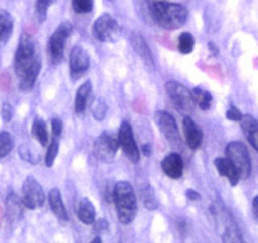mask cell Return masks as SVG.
<instances>
[{
    "instance_id": "obj_1",
    "label": "cell",
    "mask_w": 258,
    "mask_h": 243,
    "mask_svg": "<svg viewBox=\"0 0 258 243\" xmlns=\"http://www.w3.org/2000/svg\"><path fill=\"white\" fill-rule=\"evenodd\" d=\"M14 69L21 90H31L41 71V59L37 56L34 42L31 37L23 36L21 38L14 57Z\"/></svg>"
},
{
    "instance_id": "obj_2",
    "label": "cell",
    "mask_w": 258,
    "mask_h": 243,
    "mask_svg": "<svg viewBox=\"0 0 258 243\" xmlns=\"http://www.w3.org/2000/svg\"><path fill=\"white\" fill-rule=\"evenodd\" d=\"M151 14L156 23L167 31L181 28L187 19V9L181 4L168 2H153Z\"/></svg>"
},
{
    "instance_id": "obj_3",
    "label": "cell",
    "mask_w": 258,
    "mask_h": 243,
    "mask_svg": "<svg viewBox=\"0 0 258 243\" xmlns=\"http://www.w3.org/2000/svg\"><path fill=\"white\" fill-rule=\"evenodd\" d=\"M113 202L115 204L118 219L121 224H129L137 214V198L135 189L128 181L116 183L113 190Z\"/></svg>"
},
{
    "instance_id": "obj_4",
    "label": "cell",
    "mask_w": 258,
    "mask_h": 243,
    "mask_svg": "<svg viewBox=\"0 0 258 243\" xmlns=\"http://www.w3.org/2000/svg\"><path fill=\"white\" fill-rule=\"evenodd\" d=\"M210 213L214 220L215 230L223 242H242V234L234 217L222 203H213L210 207Z\"/></svg>"
},
{
    "instance_id": "obj_5",
    "label": "cell",
    "mask_w": 258,
    "mask_h": 243,
    "mask_svg": "<svg viewBox=\"0 0 258 243\" xmlns=\"http://www.w3.org/2000/svg\"><path fill=\"white\" fill-rule=\"evenodd\" d=\"M225 156L235 166L240 180H247L252 172V162H250L249 153H248L244 143H242L240 141L230 142L225 148Z\"/></svg>"
},
{
    "instance_id": "obj_6",
    "label": "cell",
    "mask_w": 258,
    "mask_h": 243,
    "mask_svg": "<svg viewBox=\"0 0 258 243\" xmlns=\"http://www.w3.org/2000/svg\"><path fill=\"white\" fill-rule=\"evenodd\" d=\"M165 89L176 110L181 111V113H190L194 110L195 100H194L192 93L186 86L177 81L171 80L167 81Z\"/></svg>"
},
{
    "instance_id": "obj_7",
    "label": "cell",
    "mask_w": 258,
    "mask_h": 243,
    "mask_svg": "<svg viewBox=\"0 0 258 243\" xmlns=\"http://www.w3.org/2000/svg\"><path fill=\"white\" fill-rule=\"evenodd\" d=\"M155 123L160 132L162 133L163 137L167 140L168 143L173 147H180L181 146V137L178 132L176 120L170 113L165 110H158L155 113Z\"/></svg>"
},
{
    "instance_id": "obj_8",
    "label": "cell",
    "mask_w": 258,
    "mask_h": 243,
    "mask_svg": "<svg viewBox=\"0 0 258 243\" xmlns=\"http://www.w3.org/2000/svg\"><path fill=\"white\" fill-rule=\"evenodd\" d=\"M71 32H73V26L69 22H63L57 27L56 31L51 36L48 42V52L51 56L52 63L58 64L63 57L64 52V44H66V39L70 37Z\"/></svg>"
},
{
    "instance_id": "obj_9",
    "label": "cell",
    "mask_w": 258,
    "mask_h": 243,
    "mask_svg": "<svg viewBox=\"0 0 258 243\" xmlns=\"http://www.w3.org/2000/svg\"><path fill=\"white\" fill-rule=\"evenodd\" d=\"M22 200H23L24 207L28 208V209L41 208L43 205L44 200H46L43 188L32 176H28L24 180L23 187H22Z\"/></svg>"
},
{
    "instance_id": "obj_10",
    "label": "cell",
    "mask_w": 258,
    "mask_h": 243,
    "mask_svg": "<svg viewBox=\"0 0 258 243\" xmlns=\"http://www.w3.org/2000/svg\"><path fill=\"white\" fill-rule=\"evenodd\" d=\"M93 33L98 41L114 42L119 34V26L113 17L103 14L94 23Z\"/></svg>"
},
{
    "instance_id": "obj_11",
    "label": "cell",
    "mask_w": 258,
    "mask_h": 243,
    "mask_svg": "<svg viewBox=\"0 0 258 243\" xmlns=\"http://www.w3.org/2000/svg\"><path fill=\"white\" fill-rule=\"evenodd\" d=\"M118 142L131 162L137 163L140 161V150H138V146L136 145L132 127H131L129 122L124 120L121 123L118 133Z\"/></svg>"
},
{
    "instance_id": "obj_12",
    "label": "cell",
    "mask_w": 258,
    "mask_h": 243,
    "mask_svg": "<svg viewBox=\"0 0 258 243\" xmlns=\"http://www.w3.org/2000/svg\"><path fill=\"white\" fill-rule=\"evenodd\" d=\"M118 148V140L106 135V133L99 136L94 142V153H95L98 160L104 161V162H110L115 157Z\"/></svg>"
},
{
    "instance_id": "obj_13",
    "label": "cell",
    "mask_w": 258,
    "mask_h": 243,
    "mask_svg": "<svg viewBox=\"0 0 258 243\" xmlns=\"http://www.w3.org/2000/svg\"><path fill=\"white\" fill-rule=\"evenodd\" d=\"M90 66V57L81 46H75L70 53V74L73 80H79Z\"/></svg>"
},
{
    "instance_id": "obj_14",
    "label": "cell",
    "mask_w": 258,
    "mask_h": 243,
    "mask_svg": "<svg viewBox=\"0 0 258 243\" xmlns=\"http://www.w3.org/2000/svg\"><path fill=\"white\" fill-rule=\"evenodd\" d=\"M183 135H185L186 143L191 150H198L203 143V132L197 123L190 118V116H185L182 123Z\"/></svg>"
},
{
    "instance_id": "obj_15",
    "label": "cell",
    "mask_w": 258,
    "mask_h": 243,
    "mask_svg": "<svg viewBox=\"0 0 258 243\" xmlns=\"http://www.w3.org/2000/svg\"><path fill=\"white\" fill-rule=\"evenodd\" d=\"M129 41H131V44H132L136 53L143 59V63H145L148 68H153V66H155V63H153L152 52H151L150 47H148L147 42L143 38L142 34L138 33V32H133V33L131 34Z\"/></svg>"
},
{
    "instance_id": "obj_16",
    "label": "cell",
    "mask_w": 258,
    "mask_h": 243,
    "mask_svg": "<svg viewBox=\"0 0 258 243\" xmlns=\"http://www.w3.org/2000/svg\"><path fill=\"white\" fill-rule=\"evenodd\" d=\"M162 171L170 178H180L183 172V162L182 158L177 153H170L166 156L161 162Z\"/></svg>"
},
{
    "instance_id": "obj_17",
    "label": "cell",
    "mask_w": 258,
    "mask_h": 243,
    "mask_svg": "<svg viewBox=\"0 0 258 243\" xmlns=\"http://www.w3.org/2000/svg\"><path fill=\"white\" fill-rule=\"evenodd\" d=\"M240 127H242L243 133H244L245 138L248 142L252 145L258 152V120L252 116L250 114H245L243 115L242 120H240Z\"/></svg>"
},
{
    "instance_id": "obj_18",
    "label": "cell",
    "mask_w": 258,
    "mask_h": 243,
    "mask_svg": "<svg viewBox=\"0 0 258 243\" xmlns=\"http://www.w3.org/2000/svg\"><path fill=\"white\" fill-rule=\"evenodd\" d=\"M214 165L215 167H217L219 175L223 176V177H227L228 181L230 183V185L235 187V185L239 183V173H238L237 168H235V166L233 165L232 161H230L229 158L218 157L217 160L214 161Z\"/></svg>"
},
{
    "instance_id": "obj_19",
    "label": "cell",
    "mask_w": 258,
    "mask_h": 243,
    "mask_svg": "<svg viewBox=\"0 0 258 243\" xmlns=\"http://www.w3.org/2000/svg\"><path fill=\"white\" fill-rule=\"evenodd\" d=\"M48 202L53 214L56 215L61 222H68L69 219L68 212H66V208H64L63 205L61 192H59L57 188H53V189H51V192L48 193Z\"/></svg>"
},
{
    "instance_id": "obj_20",
    "label": "cell",
    "mask_w": 258,
    "mask_h": 243,
    "mask_svg": "<svg viewBox=\"0 0 258 243\" xmlns=\"http://www.w3.org/2000/svg\"><path fill=\"white\" fill-rule=\"evenodd\" d=\"M91 91H93V85L90 81H85L76 91L75 96V111L78 114H83L88 108L89 99H90Z\"/></svg>"
},
{
    "instance_id": "obj_21",
    "label": "cell",
    "mask_w": 258,
    "mask_h": 243,
    "mask_svg": "<svg viewBox=\"0 0 258 243\" xmlns=\"http://www.w3.org/2000/svg\"><path fill=\"white\" fill-rule=\"evenodd\" d=\"M7 218L11 222L19 220V218L23 214V200L19 199L14 193H11L7 198Z\"/></svg>"
},
{
    "instance_id": "obj_22",
    "label": "cell",
    "mask_w": 258,
    "mask_h": 243,
    "mask_svg": "<svg viewBox=\"0 0 258 243\" xmlns=\"http://www.w3.org/2000/svg\"><path fill=\"white\" fill-rule=\"evenodd\" d=\"M95 208H94L93 203L88 198H84V199L79 202L78 217L84 224H93L95 222Z\"/></svg>"
},
{
    "instance_id": "obj_23",
    "label": "cell",
    "mask_w": 258,
    "mask_h": 243,
    "mask_svg": "<svg viewBox=\"0 0 258 243\" xmlns=\"http://www.w3.org/2000/svg\"><path fill=\"white\" fill-rule=\"evenodd\" d=\"M13 32V18L6 11H0V44L6 43Z\"/></svg>"
},
{
    "instance_id": "obj_24",
    "label": "cell",
    "mask_w": 258,
    "mask_h": 243,
    "mask_svg": "<svg viewBox=\"0 0 258 243\" xmlns=\"http://www.w3.org/2000/svg\"><path fill=\"white\" fill-rule=\"evenodd\" d=\"M140 197H141V200H142L143 205H145L148 210H155L158 208V202H157V198H156L155 192H153L152 187H151L150 184H147V183L141 185Z\"/></svg>"
},
{
    "instance_id": "obj_25",
    "label": "cell",
    "mask_w": 258,
    "mask_h": 243,
    "mask_svg": "<svg viewBox=\"0 0 258 243\" xmlns=\"http://www.w3.org/2000/svg\"><path fill=\"white\" fill-rule=\"evenodd\" d=\"M32 133L33 137L41 143V146H47L48 143V132H47V125L46 122L41 118H36L32 126Z\"/></svg>"
},
{
    "instance_id": "obj_26",
    "label": "cell",
    "mask_w": 258,
    "mask_h": 243,
    "mask_svg": "<svg viewBox=\"0 0 258 243\" xmlns=\"http://www.w3.org/2000/svg\"><path fill=\"white\" fill-rule=\"evenodd\" d=\"M191 93H192L195 103L199 104V106L203 109V110H208V109H210L213 98H212V94H210L209 91L204 90V89L202 88H194L192 90H191Z\"/></svg>"
},
{
    "instance_id": "obj_27",
    "label": "cell",
    "mask_w": 258,
    "mask_h": 243,
    "mask_svg": "<svg viewBox=\"0 0 258 243\" xmlns=\"http://www.w3.org/2000/svg\"><path fill=\"white\" fill-rule=\"evenodd\" d=\"M195 46V38L190 33H181L178 37V51L182 54H188L192 52Z\"/></svg>"
},
{
    "instance_id": "obj_28",
    "label": "cell",
    "mask_w": 258,
    "mask_h": 243,
    "mask_svg": "<svg viewBox=\"0 0 258 243\" xmlns=\"http://www.w3.org/2000/svg\"><path fill=\"white\" fill-rule=\"evenodd\" d=\"M91 111H93V116L95 120H103L106 116V113H108V105H106L105 100L103 98H98L93 104V108H91Z\"/></svg>"
},
{
    "instance_id": "obj_29",
    "label": "cell",
    "mask_w": 258,
    "mask_h": 243,
    "mask_svg": "<svg viewBox=\"0 0 258 243\" xmlns=\"http://www.w3.org/2000/svg\"><path fill=\"white\" fill-rule=\"evenodd\" d=\"M13 148V138L8 132H0V158L6 157Z\"/></svg>"
},
{
    "instance_id": "obj_30",
    "label": "cell",
    "mask_w": 258,
    "mask_h": 243,
    "mask_svg": "<svg viewBox=\"0 0 258 243\" xmlns=\"http://www.w3.org/2000/svg\"><path fill=\"white\" fill-rule=\"evenodd\" d=\"M56 0H37L36 2V16L39 22L46 21L48 8Z\"/></svg>"
},
{
    "instance_id": "obj_31",
    "label": "cell",
    "mask_w": 258,
    "mask_h": 243,
    "mask_svg": "<svg viewBox=\"0 0 258 243\" xmlns=\"http://www.w3.org/2000/svg\"><path fill=\"white\" fill-rule=\"evenodd\" d=\"M58 150H59V145L58 141H57V137L53 136V140L51 141L48 146V150H47L46 153V166L47 167H52V165L54 163V160H56L57 155H58Z\"/></svg>"
},
{
    "instance_id": "obj_32",
    "label": "cell",
    "mask_w": 258,
    "mask_h": 243,
    "mask_svg": "<svg viewBox=\"0 0 258 243\" xmlns=\"http://www.w3.org/2000/svg\"><path fill=\"white\" fill-rule=\"evenodd\" d=\"M94 0H73V8L76 13H89L93 11Z\"/></svg>"
},
{
    "instance_id": "obj_33",
    "label": "cell",
    "mask_w": 258,
    "mask_h": 243,
    "mask_svg": "<svg viewBox=\"0 0 258 243\" xmlns=\"http://www.w3.org/2000/svg\"><path fill=\"white\" fill-rule=\"evenodd\" d=\"M243 118V114L242 111L239 110V109L237 108V106L232 105L229 109L227 110V119H229V120H233V122H240Z\"/></svg>"
},
{
    "instance_id": "obj_34",
    "label": "cell",
    "mask_w": 258,
    "mask_h": 243,
    "mask_svg": "<svg viewBox=\"0 0 258 243\" xmlns=\"http://www.w3.org/2000/svg\"><path fill=\"white\" fill-rule=\"evenodd\" d=\"M12 116H13V106L9 103H4L3 106H2V118H3L4 122H11Z\"/></svg>"
},
{
    "instance_id": "obj_35",
    "label": "cell",
    "mask_w": 258,
    "mask_h": 243,
    "mask_svg": "<svg viewBox=\"0 0 258 243\" xmlns=\"http://www.w3.org/2000/svg\"><path fill=\"white\" fill-rule=\"evenodd\" d=\"M52 125V132H53L54 137H59L63 130V125H62V120L59 118H53L51 122Z\"/></svg>"
},
{
    "instance_id": "obj_36",
    "label": "cell",
    "mask_w": 258,
    "mask_h": 243,
    "mask_svg": "<svg viewBox=\"0 0 258 243\" xmlns=\"http://www.w3.org/2000/svg\"><path fill=\"white\" fill-rule=\"evenodd\" d=\"M109 229V223L105 219H99L94 222V230L98 233L106 232Z\"/></svg>"
},
{
    "instance_id": "obj_37",
    "label": "cell",
    "mask_w": 258,
    "mask_h": 243,
    "mask_svg": "<svg viewBox=\"0 0 258 243\" xmlns=\"http://www.w3.org/2000/svg\"><path fill=\"white\" fill-rule=\"evenodd\" d=\"M252 210H253V217H254V219L258 222V195L253 199Z\"/></svg>"
},
{
    "instance_id": "obj_38",
    "label": "cell",
    "mask_w": 258,
    "mask_h": 243,
    "mask_svg": "<svg viewBox=\"0 0 258 243\" xmlns=\"http://www.w3.org/2000/svg\"><path fill=\"white\" fill-rule=\"evenodd\" d=\"M186 197H187L190 200H198L200 198V195H199V193H198V192L190 189V190H187V192H186Z\"/></svg>"
},
{
    "instance_id": "obj_39",
    "label": "cell",
    "mask_w": 258,
    "mask_h": 243,
    "mask_svg": "<svg viewBox=\"0 0 258 243\" xmlns=\"http://www.w3.org/2000/svg\"><path fill=\"white\" fill-rule=\"evenodd\" d=\"M142 151L146 156H150L151 155V147L148 145H143L142 146Z\"/></svg>"
},
{
    "instance_id": "obj_40",
    "label": "cell",
    "mask_w": 258,
    "mask_h": 243,
    "mask_svg": "<svg viewBox=\"0 0 258 243\" xmlns=\"http://www.w3.org/2000/svg\"><path fill=\"white\" fill-rule=\"evenodd\" d=\"M100 242H101V238L99 237V235H98V237H95V238H94V239H93V243H100Z\"/></svg>"
}]
</instances>
